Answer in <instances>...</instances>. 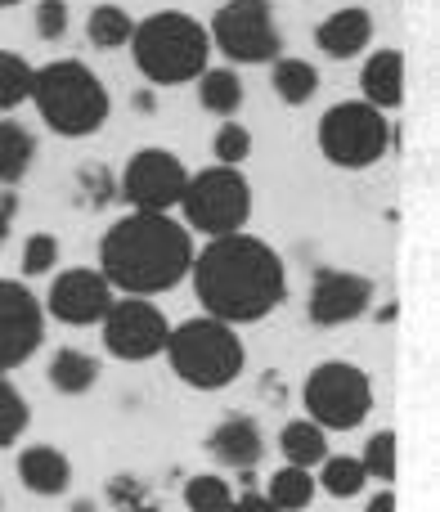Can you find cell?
Instances as JSON below:
<instances>
[{
  "instance_id": "3957f363",
  "label": "cell",
  "mask_w": 440,
  "mask_h": 512,
  "mask_svg": "<svg viewBox=\"0 0 440 512\" xmlns=\"http://www.w3.org/2000/svg\"><path fill=\"white\" fill-rule=\"evenodd\" d=\"M135 68L153 86H185L198 81L212 63V36L185 9H158V14L140 18L131 32Z\"/></svg>"
},
{
  "instance_id": "9c48e42d",
  "label": "cell",
  "mask_w": 440,
  "mask_h": 512,
  "mask_svg": "<svg viewBox=\"0 0 440 512\" xmlns=\"http://www.w3.org/2000/svg\"><path fill=\"white\" fill-rule=\"evenodd\" d=\"M207 36L229 63H274L283 50L270 0H225L207 23Z\"/></svg>"
},
{
  "instance_id": "4fadbf2b",
  "label": "cell",
  "mask_w": 440,
  "mask_h": 512,
  "mask_svg": "<svg viewBox=\"0 0 440 512\" xmlns=\"http://www.w3.org/2000/svg\"><path fill=\"white\" fill-rule=\"evenodd\" d=\"M113 301H117V292L104 274L90 270V265H72V270L54 274L41 310L54 315L59 324H68V328H95V324H104V315H108Z\"/></svg>"
},
{
  "instance_id": "484cf974",
  "label": "cell",
  "mask_w": 440,
  "mask_h": 512,
  "mask_svg": "<svg viewBox=\"0 0 440 512\" xmlns=\"http://www.w3.org/2000/svg\"><path fill=\"white\" fill-rule=\"evenodd\" d=\"M315 486L333 499H355L364 486H369V477H364V468H360L355 454H328V459L319 463Z\"/></svg>"
},
{
  "instance_id": "8992f818",
  "label": "cell",
  "mask_w": 440,
  "mask_h": 512,
  "mask_svg": "<svg viewBox=\"0 0 440 512\" xmlns=\"http://www.w3.org/2000/svg\"><path fill=\"white\" fill-rule=\"evenodd\" d=\"M180 212H185L180 225L189 234H207V239L243 234L252 221V185L238 167H207L185 180Z\"/></svg>"
},
{
  "instance_id": "60d3db41",
  "label": "cell",
  "mask_w": 440,
  "mask_h": 512,
  "mask_svg": "<svg viewBox=\"0 0 440 512\" xmlns=\"http://www.w3.org/2000/svg\"><path fill=\"white\" fill-rule=\"evenodd\" d=\"M9 5H23V0H0V9H9Z\"/></svg>"
},
{
  "instance_id": "d6a6232c",
  "label": "cell",
  "mask_w": 440,
  "mask_h": 512,
  "mask_svg": "<svg viewBox=\"0 0 440 512\" xmlns=\"http://www.w3.org/2000/svg\"><path fill=\"white\" fill-rule=\"evenodd\" d=\"M77 185H81V198H86V207H108L117 194V180L108 176L99 162H86V167L77 171Z\"/></svg>"
},
{
  "instance_id": "ab89813d",
  "label": "cell",
  "mask_w": 440,
  "mask_h": 512,
  "mask_svg": "<svg viewBox=\"0 0 440 512\" xmlns=\"http://www.w3.org/2000/svg\"><path fill=\"white\" fill-rule=\"evenodd\" d=\"M131 512H162L158 504H140V508H131Z\"/></svg>"
},
{
  "instance_id": "30bf717a",
  "label": "cell",
  "mask_w": 440,
  "mask_h": 512,
  "mask_svg": "<svg viewBox=\"0 0 440 512\" xmlns=\"http://www.w3.org/2000/svg\"><path fill=\"white\" fill-rule=\"evenodd\" d=\"M99 328H104L108 355L126 364H144L153 355H162L167 351V333H171L167 315L149 297H117Z\"/></svg>"
},
{
  "instance_id": "5bb4252c",
  "label": "cell",
  "mask_w": 440,
  "mask_h": 512,
  "mask_svg": "<svg viewBox=\"0 0 440 512\" xmlns=\"http://www.w3.org/2000/svg\"><path fill=\"white\" fill-rule=\"evenodd\" d=\"M369 306H373V279H364L355 270H319L315 283H310L306 315L319 328H342L355 324Z\"/></svg>"
},
{
  "instance_id": "1f68e13d",
  "label": "cell",
  "mask_w": 440,
  "mask_h": 512,
  "mask_svg": "<svg viewBox=\"0 0 440 512\" xmlns=\"http://www.w3.org/2000/svg\"><path fill=\"white\" fill-rule=\"evenodd\" d=\"M59 265V239L45 230H36L32 239L23 243V279H36V274H50Z\"/></svg>"
},
{
  "instance_id": "e0dca14e",
  "label": "cell",
  "mask_w": 440,
  "mask_h": 512,
  "mask_svg": "<svg viewBox=\"0 0 440 512\" xmlns=\"http://www.w3.org/2000/svg\"><path fill=\"white\" fill-rule=\"evenodd\" d=\"M360 95L378 113H391L405 99V54L400 50H373L360 68Z\"/></svg>"
},
{
  "instance_id": "ba28073f",
  "label": "cell",
  "mask_w": 440,
  "mask_h": 512,
  "mask_svg": "<svg viewBox=\"0 0 440 512\" xmlns=\"http://www.w3.org/2000/svg\"><path fill=\"white\" fill-rule=\"evenodd\" d=\"M301 405H306L310 423L324 427V432H355L373 409V382L360 364L324 360L306 373Z\"/></svg>"
},
{
  "instance_id": "7a4b0ae2",
  "label": "cell",
  "mask_w": 440,
  "mask_h": 512,
  "mask_svg": "<svg viewBox=\"0 0 440 512\" xmlns=\"http://www.w3.org/2000/svg\"><path fill=\"white\" fill-rule=\"evenodd\" d=\"M194 265V234L171 212H126L99 243V274L122 297H162Z\"/></svg>"
},
{
  "instance_id": "4dcf8cb0",
  "label": "cell",
  "mask_w": 440,
  "mask_h": 512,
  "mask_svg": "<svg viewBox=\"0 0 440 512\" xmlns=\"http://www.w3.org/2000/svg\"><path fill=\"white\" fill-rule=\"evenodd\" d=\"M212 153H216V167H243L252 158V131L243 122H220L216 140H212Z\"/></svg>"
},
{
  "instance_id": "74e56055",
  "label": "cell",
  "mask_w": 440,
  "mask_h": 512,
  "mask_svg": "<svg viewBox=\"0 0 440 512\" xmlns=\"http://www.w3.org/2000/svg\"><path fill=\"white\" fill-rule=\"evenodd\" d=\"M364 512H396V490H378V495L364 504Z\"/></svg>"
},
{
  "instance_id": "cb8c5ba5",
  "label": "cell",
  "mask_w": 440,
  "mask_h": 512,
  "mask_svg": "<svg viewBox=\"0 0 440 512\" xmlns=\"http://www.w3.org/2000/svg\"><path fill=\"white\" fill-rule=\"evenodd\" d=\"M319 486L306 468H279L270 481H265V499H270L279 512H306L315 504Z\"/></svg>"
},
{
  "instance_id": "7402d4cb",
  "label": "cell",
  "mask_w": 440,
  "mask_h": 512,
  "mask_svg": "<svg viewBox=\"0 0 440 512\" xmlns=\"http://www.w3.org/2000/svg\"><path fill=\"white\" fill-rule=\"evenodd\" d=\"M243 77H238V68H207L203 77H198V104H203V113H216V117H234L238 108H243Z\"/></svg>"
},
{
  "instance_id": "d6986e66",
  "label": "cell",
  "mask_w": 440,
  "mask_h": 512,
  "mask_svg": "<svg viewBox=\"0 0 440 512\" xmlns=\"http://www.w3.org/2000/svg\"><path fill=\"white\" fill-rule=\"evenodd\" d=\"M45 378H50V387L59 396H86L99 382V360L90 351H77V346H59L50 355V373Z\"/></svg>"
},
{
  "instance_id": "2e32d148",
  "label": "cell",
  "mask_w": 440,
  "mask_h": 512,
  "mask_svg": "<svg viewBox=\"0 0 440 512\" xmlns=\"http://www.w3.org/2000/svg\"><path fill=\"white\" fill-rule=\"evenodd\" d=\"M369 41H373V14L360 5L333 9V14L315 27V45L328 59H355V54L369 50Z\"/></svg>"
},
{
  "instance_id": "603a6c76",
  "label": "cell",
  "mask_w": 440,
  "mask_h": 512,
  "mask_svg": "<svg viewBox=\"0 0 440 512\" xmlns=\"http://www.w3.org/2000/svg\"><path fill=\"white\" fill-rule=\"evenodd\" d=\"M270 86H274V95H279L288 108H301V104H310V99H315L319 72H315V63H310V59H274Z\"/></svg>"
},
{
  "instance_id": "83f0119b",
  "label": "cell",
  "mask_w": 440,
  "mask_h": 512,
  "mask_svg": "<svg viewBox=\"0 0 440 512\" xmlns=\"http://www.w3.org/2000/svg\"><path fill=\"white\" fill-rule=\"evenodd\" d=\"M234 504V486L216 472H198L185 481V508L189 512H229Z\"/></svg>"
},
{
  "instance_id": "d590c367",
  "label": "cell",
  "mask_w": 440,
  "mask_h": 512,
  "mask_svg": "<svg viewBox=\"0 0 440 512\" xmlns=\"http://www.w3.org/2000/svg\"><path fill=\"white\" fill-rule=\"evenodd\" d=\"M14 216H18V198L5 189V194H0V243H5L9 230H14Z\"/></svg>"
},
{
  "instance_id": "ffe728a7",
  "label": "cell",
  "mask_w": 440,
  "mask_h": 512,
  "mask_svg": "<svg viewBox=\"0 0 440 512\" xmlns=\"http://www.w3.org/2000/svg\"><path fill=\"white\" fill-rule=\"evenodd\" d=\"M32 158H36V135L14 117H0V185L14 189L32 171Z\"/></svg>"
},
{
  "instance_id": "44dd1931",
  "label": "cell",
  "mask_w": 440,
  "mask_h": 512,
  "mask_svg": "<svg viewBox=\"0 0 440 512\" xmlns=\"http://www.w3.org/2000/svg\"><path fill=\"white\" fill-rule=\"evenodd\" d=\"M279 450L288 459V468H319L328 459V432L315 427L310 418H292L288 427L279 432Z\"/></svg>"
},
{
  "instance_id": "f546056e",
  "label": "cell",
  "mask_w": 440,
  "mask_h": 512,
  "mask_svg": "<svg viewBox=\"0 0 440 512\" xmlns=\"http://www.w3.org/2000/svg\"><path fill=\"white\" fill-rule=\"evenodd\" d=\"M360 468H364V477L382 481V486L396 481V432H391V427L369 436V445H364V454H360Z\"/></svg>"
},
{
  "instance_id": "9a60e30c",
  "label": "cell",
  "mask_w": 440,
  "mask_h": 512,
  "mask_svg": "<svg viewBox=\"0 0 440 512\" xmlns=\"http://www.w3.org/2000/svg\"><path fill=\"white\" fill-rule=\"evenodd\" d=\"M207 454L220 463V468H234V472H252L265 454V436L261 423L247 414H229L216 423V432L207 436Z\"/></svg>"
},
{
  "instance_id": "4316f807",
  "label": "cell",
  "mask_w": 440,
  "mask_h": 512,
  "mask_svg": "<svg viewBox=\"0 0 440 512\" xmlns=\"http://www.w3.org/2000/svg\"><path fill=\"white\" fill-rule=\"evenodd\" d=\"M32 77H36V68L23 59V54L0 50V113L5 117L32 99Z\"/></svg>"
},
{
  "instance_id": "e575fe53",
  "label": "cell",
  "mask_w": 440,
  "mask_h": 512,
  "mask_svg": "<svg viewBox=\"0 0 440 512\" xmlns=\"http://www.w3.org/2000/svg\"><path fill=\"white\" fill-rule=\"evenodd\" d=\"M108 504L122 508V512H131V508L149 504V486H144L140 477H131V472H122V477L108 481Z\"/></svg>"
},
{
  "instance_id": "6da1fadb",
  "label": "cell",
  "mask_w": 440,
  "mask_h": 512,
  "mask_svg": "<svg viewBox=\"0 0 440 512\" xmlns=\"http://www.w3.org/2000/svg\"><path fill=\"white\" fill-rule=\"evenodd\" d=\"M189 279H194L203 315H212L229 328L261 324L288 297V265H283V256L265 239H252L247 230L212 239L203 252H194Z\"/></svg>"
},
{
  "instance_id": "ac0fdd59",
  "label": "cell",
  "mask_w": 440,
  "mask_h": 512,
  "mask_svg": "<svg viewBox=\"0 0 440 512\" xmlns=\"http://www.w3.org/2000/svg\"><path fill=\"white\" fill-rule=\"evenodd\" d=\"M14 468H18V481L41 499H54L72 486V463H68V454L54 450V445H27Z\"/></svg>"
},
{
  "instance_id": "b9f144b4",
  "label": "cell",
  "mask_w": 440,
  "mask_h": 512,
  "mask_svg": "<svg viewBox=\"0 0 440 512\" xmlns=\"http://www.w3.org/2000/svg\"><path fill=\"white\" fill-rule=\"evenodd\" d=\"M0 512H5V499H0Z\"/></svg>"
},
{
  "instance_id": "52a82bcc",
  "label": "cell",
  "mask_w": 440,
  "mask_h": 512,
  "mask_svg": "<svg viewBox=\"0 0 440 512\" xmlns=\"http://www.w3.org/2000/svg\"><path fill=\"white\" fill-rule=\"evenodd\" d=\"M315 140H319V153H324L333 167L364 171L387 158L391 122H387V113H378V108L364 104V99H342V104H333L319 117Z\"/></svg>"
},
{
  "instance_id": "f1b7e54d",
  "label": "cell",
  "mask_w": 440,
  "mask_h": 512,
  "mask_svg": "<svg viewBox=\"0 0 440 512\" xmlns=\"http://www.w3.org/2000/svg\"><path fill=\"white\" fill-rule=\"evenodd\" d=\"M27 423H32V409H27L23 391L9 382V373H0V450L18 445V436L27 432Z\"/></svg>"
},
{
  "instance_id": "277c9868",
  "label": "cell",
  "mask_w": 440,
  "mask_h": 512,
  "mask_svg": "<svg viewBox=\"0 0 440 512\" xmlns=\"http://www.w3.org/2000/svg\"><path fill=\"white\" fill-rule=\"evenodd\" d=\"M41 122L50 126L63 140H86L113 113V99H108V86L77 59H54L45 68H36L32 77V99Z\"/></svg>"
},
{
  "instance_id": "8d00e7d4",
  "label": "cell",
  "mask_w": 440,
  "mask_h": 512,
  "mask_svg": "<svg viewBox=\"0 0 440 512\" xmlns=\"http://www.w3.org/2000/svg\"><path fill=\"white\" fill-rule=\"evenodd\" d=\"M229 512H279V508H274L265 495H256V490H252V495H238L234 504H229Z\"/></svg>"
},
{
  "instance_id": "7c38bea8",
  "label": "cell",
  "mask_w": 440,
  "mask_h": 512,
  "mask_svg": "<svg viewBox=\"0 0 440 512\" xmlns=\"http://www.w3.org/2000/svg\"><path fill=\"white\" fill-rule=\"evenodd\" d=\"M45 310L27 283L0 279V373H14L41 351Z\"/></svg>"
},
{
  "instance_id": "f35d334b",
  "label": "cell",
  "mask_w": 440,
  "mask_h": 512,
  "mask_svg": "<svg viewBox=\"0 0 440 512\" xmlns=\"http://www.w3.org/2000/svg\"><path fill=\"white\" fill-rule=\"evenodd\" d=\"M72 512H95V504H90V499H77V504H72Z\"/></svg>"
},
{
  "instance_id": "8fae6325",
  "label": "cell",
  "mask_w": 440,
  "mask_h": 512,
  "mask_svg": "<svg viewBox=\"0 0 440 512\" xmlns=\"http://www.w3.org/2000/svg\"><path fill=\"white\" fill-rule=\"evenodd\" d=\"M185 180H189L185 162L171 149H140L122 167L117 194L131 203V212H171V207H180Z\"/></svg>"
},
{
  "instance_id": "d4e9b609",
  "label": "cell",
  "mask_w": 440,
  "mask_h": 512,
  "mask_svg": "<svg viewBox=\"0 0 440 512\" xmlns=\"http://www.w3.org/2000/svg\"><path fill=\"white\" fill-rule=\"evenodd\" d=\"M131 32L135 18L122 5H95L86 18V41L95 50H122V45H131Z\"/></svg>"
},
{
  "instance_id": "836d02e7",
  "label": "cell",
  "mask_w": 440,
  "mask_h": 512,
  "mask_svg": "<svg viewBox=\"0 0 440 512\" xmlns=\"http://www.w3.org/2000/svg\"><path fill=\"white\" fill-rule=\"evenodd\" d=\"M36 36L41 41H63L68 36V0H41L36 5Z\"/></svg>"
},
{
  "instance_id": "5b68a950",
  "label": "cell",
  "mask_w": 440,
  "mask_h": 512,
  "mask_svg": "<svg viewBox=\"0 0 440 512\" xmlns=\"http://www.w3.org/2000/svg\"><path fill=\"white\" fill-rule=\"evenodd\" d=\"M176 369V378L194 391H220L229 382H238L247 364V351H243V337L238 328L220 324L212 315H198V319H185L167 333V351H162Z\"/></svg>"
}]
</instances>
